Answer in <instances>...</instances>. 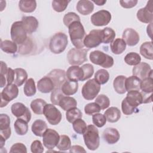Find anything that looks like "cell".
I'll use <instances>...</instances> for the list:
<instances>
[{
    "mask_svg": "<svg viewBox=\"0 0 153 153\" xmlns=\"http://www.w3.org/2000/svg\"><path fill=\"white\" fill-rule=\"evenodd\" d=\"M69 34L72 44L76 48L84 47L83 41L85 32L84 27L80 21H75L69 26Z\"/></svg>",
    "mask_w": 153,
    "mask_h": 153,
    "instance_id": "cell-1",
    "label": "cell"
},
{
    "mask_svg": "<svg viewBox=\"0 0 153 153\" xmlns=\"http://www.w3.org/2000/svg\"><path fill=\"white\" fill-rule=\"evenodd\" d=\"M85 145L91 151L97 149L100 145V137L98 129L94 125H88L83 133Z\"/></svg>",
    "mask_w": 153,
    "mask_h": 153,
    "instance_id": "cell-2",
    "label": "cell"
},
{
    "mask_svg": "<svg viewBox=\"0 0 153 153\" xmlns=\"http://www.w3.org/2000/svg\"><path fill=\"white\" fill-rule=\"evenodd\" d=\"M68 44V36L63 32H58L53 36L49 43V48L54 54L64 51Z\"/></svg>",
    "mask_w": 153,
    "mask_h": 153,
    "instance_id": "cell-3",
    "label": "cell"
},
{
    "mask_svg": "<svg viewBox=\"0 0 153 153\" xmlns=\"http://www.w3.org/2000/svg\"><path fill=\"white\" fill-rule=\"evenodd\" d=\"M89 57L91 62L105 68H111L114 65V62L112 57L99 50L91 51Z\"/></svg>",
    "mask_w": 153,
    "mask_h": 153,
    "instance_id": "cell-4",
    "label": "cell"
},
{
    "mask_svg": "<svg viewBox=\"0 0 153 153\" xmlns=\"http://www.w3.org/2000/svg\"><path fill=\"white\" fill-rule=\"evenodd\" d=\"M10 34L12 41L19 45L22 44L27 39V32L22 21L15 22L12 24Z\"/></svg>",
    "mask_w": 153,
    "mask_h": 153,
    "instance_id": "cell-5",
    "label": "cell"
},
{
    "mask_svg": "<svg viewBox=\"0 0 153 153\" xmlns=\"http://www.w3.org/2000/svg\"><path fill=\"white\" fill-rule=\"evenodd\" d=\"M100 90V85L94 79L87 81L82 86V95L83 97L87 100L94 99Z\"/></svg>",
    "mask_w": 153,
    "mask_h": 153,
    "instance_id": "cell-6",
    "label": "cell"
},
{
    "mask_svg": "<svg viewBox=\"0 0 153 153\" xmlns=\"http://www.w3.org/2000/svg\"><path fill=\"white\" fill-rule=\"evenodd\" d=\"M87 50L82 48H74L71 49L67 54V59L70 65H81L87 61Z\"/></svg>",
    "mask_w": 153,
    "mask_h": 153,
    "instance_id": "cell-7",
    "label": "cell"
},
{
    "mask_svg": "<svg viewBox=\"0 0 153 153\" xmlns=\"http://www.w3.org/2000/svg\"><path fill=\"white\" fill-rule=\"evenodd\" d=\"M19 94L17 85L15 84H7L1 93V108H3L16 99Z\"/></svg>",
    "mask_w": 153,
    "mask_h": 153,
    "instance_id": "cell-8",
    "label": "cell"
},
{
    "mask_svg": "<svg viewBox=\"0 0 153 153\" xmlns=\"http://www.w3.org/2000/svg\"><path fill=\"white\" fill-rule=\"evenodd\" d=\"M43 114L48 122L53 126L58 124L62 117L60 111L53 104H47L45 106Z\"/></svg>",
    "mask_w": 153,
    "mask_h": 153,
    "instance_id": "cell-9",
    "label": "cell"
},
{
    "mask_svg": "<svg viewBox=\"0 0 153 153\" xmlns=\"http://www.w3.org/2000/svg\"><path fill=\"white\" fill-rule=\"evenodd\" d=\"M102 42V30L94 29L85 36L83 44L85 47L92 48L99 46Z\"/></svg>",
    "mask_w": 153,
    "mask_h": 153,
    "instance_id": "cell-10",
    "label": "cell"
},
{
    "mask_svg": "<svg viewBox=\"0 0 153 153\" xmlns=\"http://www.w3.org/2000/svg\"><path fill=\"white\" fill-rule=\"evenodd\" d=\"M59 139L60 136L59 133L51 128H47L42 135L43 144L48 149H53L56 146Z\"/></svg>",
    "mask_w": 153,
    "mask_h": 153,
    "instance_id": "cell-11",
    "label": "cell"
},
{
    "mask_svg": "<svg viewBox=\"0 0 153 153\" xmlns=\"http://www.w3.org/2000/svg\"><path fill=\"white\" fill-rule=\"evenodd\" d=\"M11 111L14 116L17 118H21L27 123L31 119V112L30 110L22 103L16 102L13 103L11 107Z\"/></svg>",
    "mask_w": 153,
    "mask_h": 153,
    "instance_id": "cell-12",
    "label": "cell"
},
{
    "mask_svg": "<svg viewBox=\"0 0 153 153\" xmlns=\"http://www.w3.org/2000/svg\"><path fill=\"white\" fill-rule=\"evenodd\" d=\"M111 14L109 11L102 10L94 13L91 16V23L96 26H106L111 20Z\"/></svg>",
    "mask_w": 153,
    "mask_h": 153,
    "instance_id": "cell-13",
    "label": "cell"
},
{
    "mask_svg": "<svg viewBox=\"0 0 153 153\" xmlns=\"http://www.w3.org/2000/svg\"><path fill=\"white\" fill-rule=\"evenodd\" d=\"M138 20L144 23H152L153 7L152 1H149L145 7L139 9L136 14Z\"/></svg>",
    "mask_w": 153,
    "mask_h": 153,
    "instance_id": "cell-14",
    "label": "cell"
},
{
    "mask_svg": "<svg viewBox=\"0 0 153 153\" xmlns=\"http://www.w3.org/2000/svg\"><path fill=\"white\" fill-rule=\"evenodd\" d=\"M132 74L140 79H143L148 77H152V70L150 65L145 62H140L134 66L132 69Z\"/></svg>",
    "mask_w": 153,
    "mask_h": 153,
    "instance_id": "cell-15",
    "label": "cell"
},
{
    "mask_svg": "<svg viewBox=\"0 0 153 153\" xmlns=\"http://www.w3.org/2000/svg\"><path fill=\"white\" fill-rule=\"evenodd\" d=\"M0 134L1 136L5 140H7L11 134L10 118L9 116L5 114H1L0 115Z\"/></svg>",
    "mask_w": 153,
    "mask_h": 153,
    "instance_id": "cell-16",
    "label": "cell"
},
{
    "mask_svg": "<svg viewBox=\"0 0 153 153\" xmlns=\"http://www.w3.org/2000/svg\"><path fill=\"white\" fill-rule=\"evenodd\" d=\"M123 39L128 46H134L140 40L139 33L132 28H127L123 33Z\"/></svg>",
    "mask_w": 153,
    "mask_h": 153,
    "instance_id": "cell-17",
    "label": "cell"
},
{
    "mask_svg": "<svg viewBox=\"0 0 153 153\" xmlns=\"http://www.w3.org/2000/svg\"><path fill=\"white\" fill-rule=\"evenodd\" d=\"M47 76L53 81L55 88H60L66 81V74L64 70L56 69L51 71Z\"/></svg>",
    "mask_w": 153,
    "mask_h": 153,
    "instance_id": "cell-18",
    "label": "cell"
},
{
    "mask_svg": "<svg viewBox=\"0 0 153 153\" xmlns=\"http://www.w3.org/2000/svg\"><path fill=\"white\" fill-rule=\"evenodd\" d=\"M126 102L131 106L137 108L139 105L143 103V96L142 93L137 90L128 91L126 98Z\"/></svg>",
    "mask_w": 153,
    "mask_h": 153,
    "instance_id": "cell-19",
    "label": "cell"
},
{
    "mask_svg": "<svg viewBox=\"0 0 153 153\" xmlns=\"http://www.w3.org/2000/svg\"><path fill=\"white\" fill-rule=\"evenodd\" d=\"M66 76L69 81L75 82H78V81H82L84 73L81 67H79L76 65H72L68 69L66 72Z\"/></svg>",
    "mask_w": 153,
    "mask_h": 153,
    "instance_id": "cell-20",
    "label": "cell"
},
{
    "mask_svg": "<svg viewBox=\"0 0 153 153\" xmlns=\"http://www.w3.org/2000/svg\"><path fill=\"white\" fill-rule=\"evenodd\" d=\"M37 88L42 93H48L52 91L55 87L51 79L48 76H45L38 81Z\"/></svg>",
    "mask_w": 153,
    "mask_h": 153,
    "instance_id": "cell-21",
    "label": "cell"
},
{
    "mask_svg": "<svg viewBox=\"0 0 153 153\" xmlns=\"http://www.w3.org/2000/svg\"><path fill=\"white\" fill-rule=\"evenodd\" d=\"M23 26L29 34L35 32L38 27V21L33 16H24L22 19Z\"/></svg>",
    "mask_w": 153,
    "mask_h": 153,
    "instance_id": "cell-22",
    "label": "cell"
},
{
    "mask_svg": "<svg viewBox=\"0 0 153 153\" xmlns=\"http://www.w3.org/2000/svg\"><path fill=\"white\" fill-rule=\"evenodd\" d=\"M103 137L108 144H114L119 140L120 134L116 128L108 127L103 131Z\"/></svg>",
    "mask_w": 153,
    "mask_h": 153,
    "instance_id": "cell-23",
    "label": "cell"
},
{
    "mask_svg": "<svg viewBox=\"0 0 153 153\" xmlns=\"http://www.w3.org/2000/svg\"><path fill=\"white\" fill-rule=\"evenodd\" d=\"M76 10L82 15H88L93 12L94 4L90 1L80 0L77 2Z\"/></svg>",
    "mask_w": 153,
    "mask_h": 153,
    "instance_id": "cell-24",
    "label": "cell"
},
{
    "mask_svg": "<svg viewBox=\"0 0 153 153\" xmlns=\"http://www.w3.org/2000/svg\"><path fill=\"white\" fill-rule=\"evenodd\" d=\"M141 79L136 76H130L126 78L125 81V87L126 91L132 90L140 91Z\"/></svg>",
    "mask_w": 153,
    "mask_h": 153,
    "instance_id": "cell-25",
    "label": "cell"
},
{
    "mask_svg": "<svg viewBox=\"0 0 153 153\" xmlns=\"http://www.w3.org/2000/svg\"><path fill=\"white\" fill-rule=\"evenodd\" d=\"M78 89V82L66 80L61 87V90L66 96H71L76 93Z\"/></svg>",
    "mask_w": 153,
    "mask_h": 153,
    "instance_id": "cell-26",
    "label": "cell"
},
{
    "mask_svg": "<svg viewBox=\"0 0 153 153\" xmlns=\"http://www.w3.org/2000/svg\"><path fill=\"white\" fill-rule=\"evenodd\" d=\"M47 129L46 123L40 119L35 120L32 124L31 130L32 133L36 136H42L44 133Z\"/></svg>",
    "mask_w": 153,
    "mask_h": 153,
    "instance_id": "cell-27",
    "label": "cell"
},
{
    "mask_svg": "<svg viewBox=\"0 0 153 153\" xmlns=\"http://www.w3.org/2000/svg\"><path fill=\"white\" fill-rule=\"evenodd\" d=\"M106 121L109 123H116L121 118L120 110L117 107H110L104 113Z\"/></svg>",
    "mask_w": 153,
    "mask_h": 153,
    "instance_id": "cell-28",
    "label": "cell"
},
{
    "mask_svg": "<svg viewBox=\"0 0 153 153\" xmlns=\"http://www.w3.org/2000/svg\"><path fill=\"white\" fill-rule=\"evenodd\" d=\"M112 52L115 54L123 53L126 48V43L121 38H117L114 40L110 45Z\"/></svg>",
    "mask_w": 153,
    "mask_h": 153,
    "instance_id": "cell-29",
    "label": "cell"
},
{
    "mask_svg": "<svg viewBox=\"0 0 153 153\" xmlns=\"http://www.w3.org/2000/svg\"><path fill=\"white\" fill-rule=\"evenodd\" d=\"M77 102L72 97L70 96H63L59 103V106L63 109L67 111L68 110L76 107Z\"/></svg>",
    "mask_w": 153,
    "mask_h": 153,
    "instance_id": "cell-30",
    "label": "cell"
},
{
    "mask_svg": "<svg viewBox=\"0 0 153 153\" xmlns=\"http://www.w3.org/2000/svg\"><path fill=\"white\" fill-rule=\"evenodd\" d=\"M126 77L124 75H118L114 80L113 87L115 91L120 94H124L126 92L125 87V81Z\"/></svg>",
    "mask_w": 153,
    "mask_h": 153,
    "instance_id": "cell-31",
    "label": "cell"
},
{
    "mask_svg": "<svg viewBox=\"0 0 153 153\" xmlns=\"http://www.w3.org/2000/svg\"><path fill=\"white\" fill-rule=\"evenodd\" d=\"M152 42L148 41L143 42L140 47V53L145 59L152 60L153 59Z\"/></svg>",
    "mask_w": 153,
    "mask_h": 153,
    "instance_id": "cell-32",
    "label": "cell"
},
{
    "mask_svg": "<svg viewBox=\"0 0 153 153\" xmlns=\"http://www.w3.org/2000/svg\"><path fill=\"white\" fill-rule=\"evenodd\" d=\"M140 90H142L141 93L145 96H148L149 94H152V91H153L152 77L149 76L141 81ZM149 96H151V95H149Z\"/></svg>",
    "mask_w": 153,
    "mask_h": 153,
    "instance_id": "cell-33",
    "label": "cell"
},
{
    "mask_svg": "<svg viewBox=\"0 0 153 153\" xmlns=\"http://www.w3.org/2000/svg\"><path fill=\"white\" fill-rule=\"evenodd\" d=\"M19 7L21 11L24 13L33 12L36 8V1L21 0L19 2Z\"/></svg>",
    "mask_w": 153,
    "mask_h": 153,
    "instance_id": "cell-34",
    "label": "cell"
},
{
    "mask_svg": "<svg viewBox=\"0 0 153 153\" xmlns=\"http://www.w3.org/2000/svg\"><path fill=\"white\" fill-rule=\"evenodd\" d=\"M15 72V78L14 84L17 86H21L25 82L27 81V73L23 68H16L14 69Z\"/></svg>",
    "mask_w": 153,
    "mask_h": 153,
    "instance_id": "cell-35",
    "label": "cell"
},
{
    "mask_svg": "<svg viewBox=\"0 0 153 153\" xmlns=\"http://www.w3.org/2000/svg\"><path fill=\"white\" fill-rule=\"evenodd\" d=\"M47 105L46 102L42 99H36L30 103V108L35 114L41 115L43 114L45 106Z\"/></svg>",
    "mask_w": 153,
    "mask_h": 153,
    "instance_id": "cell-36",
    "label": "cell"
},
{
    "mask_svg": "<svg viewBox=\"0 0 153 153\" xmlns=\"http://www.w3.org/2000/svg\"><path fill=\"white\" fill-rule=\"evenodd\" d=\"M14 127L16 133L20 136L26 134L28 131L27 122L21 118L16 120L14 124Z\"/></svg>",
    "mask_w": 153,
    "mask_h": 153,
    "instance_id": "cell-37",
    "label": "cell"
},
{
    "mask_svg": "<svg viewBox=\"0 0 153 153\" xmlns=\"http://www.w3.org/2000/svg\"><path fill=\"white\" fill-rule=\"evenodd\" d=\"M1 49L6 53L14 54L17 51V44L13 41L10 40L1 41Z\"/></svg>",
    "mask_w": 153,
    "mask_h": 153,
    "instance_id": "cell-38",
    "label": "cell"
},
{
    "mask_svg": "<svg viewBox=\"0 0 153 153\" xmlns=\"http://www.w3.org/2000/svg\"><path fill=\"white\" fill-rule=\"evenodd\" d=\"M23 91L27 97H31L35 94L36 89L35 82L33 78H30L27 79L23 88Z\"/></svg>",
    "mask_w": 153,
    "mask_h": 153,
    "instance_id": "cell-39",
    "label": "cell"
},
{
    "mask_svg": "<svg viewBox=\"0 0 153 153\" xmlns=\"http://www.w3.org/2000/svg\"><path fill=\"white\" fill-rule=\"evenodd\" d=\"M115 31L111 27H106L102 30V42L104 44L111 43L115 37Z\"/></svg>",
    "mask_w": 153,
    "mask_h": 153,
    "instance_id": "cell-40",
    "label": "cell"
},
{
    "mask_svg": "<svg viewBox=\"0 0 153 153\" xmlns=\"http://www.w3.org/2000/svg\"><path fill=\"white\" fill-rule=\"evenodd\" d=\"M82 114L76 107L68 110L66 112V118L69 123H72L77 119L82 118Z\"/></svg>",
    "mask_w": 153,
    "mask_h": 153,
    "instance_id": "cell-41",
    "label": "cell"
},
{
    "mask_svg": "<svg viewBox=\"0 0 153 153\" xmlns=\"http://www.w3.org/2000/svg\"><path fill=\"white\" fill-rule=\"evenodd\" d=\"M109 79V74L106 70L104 69L98 70L94 75V79L100 85L106 84L108 81Z\"/></svg>",
    "mask_w": 153,
    "mask_h": 153,
    "instance_id": "cell-42",
    "label": "cell"
},
{
    "mask_svg": "<svg viewBox=\"0 0 153 153\" xmlns=\"http://www.w3.org/2000/svg\"><path fill=\"white\" fill-rule=\"evenodd\" d=\"M60 151H67L71 147V141L69 137L67 135H60L59 141L56 146Z\"/></svg>",
    "mask_w": 153,
    "mask_h": 153,
    "instance_id": "cell-43",
    "label": "cell"
},
{
    "mask_svg": "<svg viewBox=\"0 0 153 153\" xmlns=\"http://www.w3.org/2000/svg\"><path fill=\"white\" fill-rule=\"evenodd\" d=\"M124 61L128 65L136 66L140 62L141 57L138 53L130 52L126 54L124 57Z\"/></svg>",
    "mask_w": 153,
    "mask_h": 153,
    "instance_id": "cell-44",
    "label": "cell"
},
{
    "mask_svg": "<svg viewBox=\"0 0 153 153\" xmlns=\"http://www.w3.org/2000/svg\"><path fill=\"white\" fill-rule=\"evenodd\" d=\"M72 127L76 133L79 134H83V133L86 130L87 126L85 122L83 120H82V118H79L72 123Z\"/></svg>",
    "mask_w": 153,
    "mask_h": 153,
    "instance_id": "cell-45",
    "label": "cell"
},
{
    "mask_svg": "<svg viewBox=\"0 0 153 153\" xmlns=\"http://www.w3.org/2000/svg\"><path fill=\"white\" fill-rule=\"evenodd\" d=\"M32 48L33 42L29 38H27V39L24 43L19 45L18 52L21 54H27L31 52Z\"/></svg>",
    "mask_w": 153,
    "mask_h": 153,
    "instance_id": "cell-46",
    "label": "cell"
},
{
    "mask_svg": "<svg viewBox=\"0 0 153 153\" xmlns=\"http://www.w3.org/2000/svg\"><path fill=\"white\" fill-rule=\"evenodd\" d=\"M75 21H80L79 16L74 12H69L66 13L63 19V22L65 25L67 27Z\"/></svg>",
    "mask_w": 153,
    "mask_h": 153,
    "instance_id": "cell-47",
    "label": "cell"
},
{
    "mask_svg": "<svg viewBox=\"0 0 153 153\" xmlns=\"http://www.w3.org/2000/svg\"><path fill=\"white\" fill-rule=\"evenodd\" d=\"M65 94L63 93L62 91L61 90V88H55L51 92L50 100L51 103L53 105H59V101L62 99L63 96H64Z\"/></svg>",
    "mask_w": 153,
    "mask_h": 153,
    "instance_id": "cell-48",
    "label": "cell"
},
{
    "mask_svg": "<svg viewBox=\"0 0 153 153\" xmlns=\"http://www.w3.org/2000/svg\"><path fill=\"white\" fill-rule=\"evenodd\" d=\"M95 102L98 104L101 109H105L110 105L109 99L105 94L98 95L96 98Z\"/></svg>",
    "mask_w": 153,
    "mask_h": 153,
    "instance_id": "cell-49",
    "label": "cell"
},
{
    "mask_svg": "<svg viewBox=\"0 0 153 153\" xmlns=\"http://www.w3.org/2000/svg\"><path fill=\"white\" fill-rule=\"evenodd\" d=\"M71 1H53L52 2V7L56 12H62L66 10L68 4Z\"/></svg>",
    "mask_w": 153,
    "mask_h": 153,
    "instance_id": "cell-50",
    "label": "cell"
},
{
    "mask_svg": "<svg viewBox=\"0 0 153 153\" xmlns=\"http://www.w3.org/2000/svg\"><path fill=\"white\" fill-rule=\"evenodd\" d=\"M93 124L97 127H102L106 123V118L104 115L100 113L94 114L92 116Z\"/></svg>",
    "mask_w": 153,
    "mask_h": 153,
    "instance_id": "cell-51",
    "label": "cell"
},
{
    "mask_svg": "<svg viewBox=\"0 0 153 153\" xmlns=\"http://www.w3.org/2000/svg\"><path fill=\"white\" fill-rule=\"evenodd\" d=\"M100 106L96 102H91L87 104L84 107V112L87 115H91L100 111Z\"/></svg>",
    "mask_w": 153,
    "mask_h": 153,
    "instance_id": "cell-52",
    "label": "cell"
},
{
    "mask_svg": "<svg viewBox=\"0 0 153 153\" xmlns=\"http://www.w3.org/2000/svg\"><path fill=\"white\" fill-rule=\"evenodd\" d=\"M81 68L84 73V76L82 80V81H83L90 78L93 75L94 73V68L93 66L90 63L84 64Z\"/></svg>",
    "mask_w": 153,
    "mask_h": 153,
    "instance_id": "cell-53",
    "label": "cell"
},
{
    "mask_svg": "<svg viewBox=\"0 0 153 153\" xmlns=\"http://www.w3.org/2000/svg\"><path fill=\"white\" fill-rule=\"evenodd\" d=\"M121 109H122L123 113L124 115H130L132 114L133 112H134L135 110L136 109V108L130 106L126 102V99H124L121 102Z\"/></svg>",
    "mask_w": 153,
    "mask_h": 153,
    "instance_id": "cell-54",
    "label": "cell"
},
{
    "mask_svg": "<svg viewBox=\"0 0 153 153\" xmlns=\"http://www.w3.org/2000/svg\"><path fill=\"white\" fill-rule=\"evenodd\" d=\"M30 150L33 153H42L44 151V147L41 141L34 140L30 145Z\"/></svg>",
    "mask_w": 153,
    "mask_h": 153,
    "instance_id": "cell-55",
    "label": "cell"
},
{
    "mask_svg": "<svg viewBox=\"0 0 153 153\" xmlns=\"http://www.w3.org/2000/svg\"><path fill=\"white\" fill-rule=\"evenodd\" d=\"M10 152L26 153L27 149L26 146L22 143H16L12 145L10 150Z\"/></svg>",
    "mask_w": 153,
    "mask_h": 153,
    "instance_id": "cell-56",
    "label": "cell"
},
{
    "mask_svg": "<svg viewBox=\"0 0 153 153\" xmlns=\"http://www.w3.org/2000/svg\"><path fill=\"white\" fill-rule=\"evenodd\" d=\"M137 0H127V1H120V3L121 5V7H123L124 8H132L134 6H136V5L137 3Z\"/></svg>",
    "mask_w": 153,
    "mask_h": 153,
    "instance_id": "cell-57",
    "label": "cell"
},
{
    "mask_svg": "<svg viewBox=\"0 0 153 153\" xmlns=\"http://www.w3.org/2000/svg\"><path fill=\"white\" fill-rule=\"evenodd\" d=\"M14 75H15L14 70L9 68L8 69V71H7V74L5 75L7 84H12L13 82H14V78H14Z\"/></svg>",
    "mask_w": 153,
    "mask_h": 153,
    "instance_id": "cell-58",
    "label": "cell"
},
{
    "mask_svg": "<svg viewBox=\"0 0 153 153\" xmlns=\"http://www.w3.org/2000/svg\"><path fill=\"white\" fill-rule=\"evenodd\" d=\"M70 152H86L84 148L79 145H74L69 149Z\"/></svg>",
    "mask_w": 153,
    "mask_h": 153,
    "instance_id": "cell-59",
    "label": "cell"
},
{
    "mask_svg": "<svg viewBox=\"0 0 153 153\" xmlns=\"http://www.w3.org/2000/svg\"><path fill=\"white\" fill-rule=\"evenodd\" d=\"M8 68L7 64L3 61H1V75H4L5 76L7 72L8 71Z\"/></svg>",
    "mask_w": 153,
    "mask_h": 153,
    "instance_id": "cell-60",
    "label": "cell"
},
{
    "mask_svg": "<svg viewBox=\"0 0 153 153\" xmlns=\"http://www.w3.org/2000/svg\"><path fill=\"white\" fill-rule=\"evenodd\" d=\"M152 23H149V25L147 26V29H146L148 35H149L151 38H152Z\"/></svg>",
    "mask_w": 153,
    "mask_h": 153,
    "instance_id": "cell-61",
    "label": "cell"
},
{
    "mask_svg": "<svg viewBox=\"0 0 153 153\" xmlns=\"http://www.w3.org/2000/svg\"><path fill=\"white\" fill-rule=\"evenodd\" d=\"M0 76H1V87H3L5 86V85L6 84L7 79L4 75H0Z\"/></svg>",
    "mask_w": 153,
    "mask_h": 153,
    "instance_id": "cell-62",
    "label": "cell"
},
{
    "mask_svg": "<svg viewBox=\"0 0 153 153\" xmlns=\"http://www.w3.org/2000/svg\"><path fill=\"white\" fill-rule=\"evenodd\" d=\"M92 2H94V3H95L96 4H97V5H99V6H100V5H104L106 2V1L105 0H97V1H92Z\"/></svg>",
    "mask_w": 153,
    "mask_h": 153,
    "instance_id": "cell-63",
    "label": "cell"
},
{
    "mask_svg": "<svg viewBox=\"0 0 153 153\" xmlns=\"http://www.w3.org/2000/svg\"><path fill=\"white\" fill-rule=\"evenodd\" d=\"M5 139L4 138H3L2 136H1V139H0V146L1 148H2V147L4 146L5 142Z\"/></svg>",
    "mask_w": 153,
    "mask_h": 153,
    "instance_id": "cell-64",
    "label": "cell"
}]
</instances>
